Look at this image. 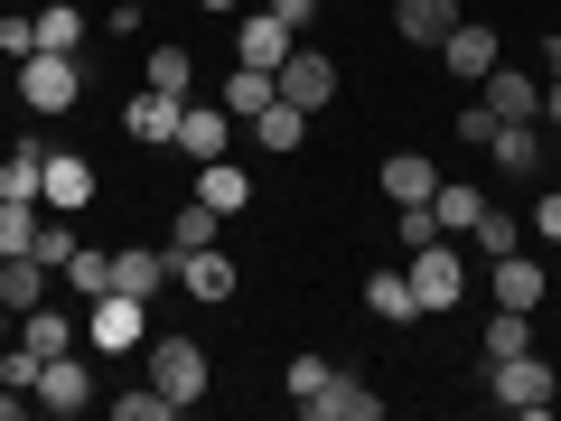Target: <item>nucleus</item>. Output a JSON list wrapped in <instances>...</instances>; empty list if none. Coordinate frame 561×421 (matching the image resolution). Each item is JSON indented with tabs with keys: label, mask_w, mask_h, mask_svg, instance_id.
<instances>
[{
	"label": "nucleus",
	"mask_w": 561,
	"mask_h": 421,
	"mask_svg": "<svg viewBox=\"0 0 561 421\" xmlns=\"http://www.w3.org/2000/svg\"><path fill=\"white\" fill-rule=\"evenodd\" d=\"M300 412H309V421H383V394H375L365 375H346V365H337V375H328Z\"/></svg>",
	"instance_id": "obj_11"
},
{
	"label": "nucleus",
	"mask_w": 561,
	"mask_h": 421,
	"mask_svg": "<svg viewBox=\"0 0 561 421\" xmlns=\"http://www.w3.org/2000/svg\"><path fill=\"white\" fill-rule=\"evenodd\" d=\"M431 187H440V169L421 160V150H393V160H383V197L393 206H431Z\"/></svg>",
	"instance_id": "obj_26"
},
{
	"label": "nucleus",
	"mask_w": 561,
	"mask_h": 421,
	"mask_svg": "<svg viewBox=\"0 0 561 421\" xmlns=\"http://www.w3.org/2000/svg\"><path fill=\"white\" fill-rule=\"evenodd\" d=\"M280 103H300V113L319 122L328 103H337V57H328V47H290V57H280Z\"/></svg>",
	"instance_id": "obj_6"
},
{
	"label": "nucleus",
	"mask_w": 561,
	"mask_h": 421,
	"mask_svg": "<svg viewBox=\"0 0 561 421\" xmlns=\"http://www.w3.org/2000/svg\"><path fill=\"white\" fill-rule=\"evenodd\" d=\"M412 300H421V319H440V309H459L468 300V262H459V235H440V243H421L412 262Z\"/></svg>",
	"instance_id": "obj_1"
},
{
	"label": "nucleus",
	"mask_w": 561,
	"mask_h": 421,
	"mask_svg": "<svg viewBox=\"0 0 561 421\" xmlns=\"http://www.w3.org/2000/svg\"><path fill=\"white\" fill-rule=\"evenodd\" d=\"M496 57H505V47H496V29H486V20H459V29L440 38V66H449L459 84H486V76H496Z\"/></svg>",
	"instance_id": "obj_12"
},
{
	"label": "nucleus",
	"mask_w": 561,
	"mask_h": 421,
	"mask_svg": "<svg viewBox=\"0 0 561 421\" xmlns=\"http://www.w3.org/2000/svg\"><path fill=\"white\" fill-rule=\"evenodd\" d=\"M197 10H243V0H197Z\"/></svg>",
	"instance_id": "obj_46"
},
{
	"label": "nucleus",
	"mask_w": 561,
	"mask_h": 421,
	"mask_svg": "<svg viewBox=\"0 0 561 421\" xmlns=\"http://www.w3.org/2000/svg\"><path fill=\"white\" fill-rule=\"evenodd\" d=\"M552 179H561V132H552Z\"/></svg>",
	"instance_id": "obj_47"
},
{
	"label": "nucleus",
	"mask_w": 561,
	"mask_h": 421,
	"mask_svg": "<svg viewBox=\"0 0 561 421\" xmlns=\"http://www.w3.org/2000/svg\"><path fill=\"white\" fill-rule=\"evenodd\" d=\"M328 375H337L328 356H290V365H280V394H290V402H309V394H319Z\"/></svg>",
	"instance_id": "obj_36"
},
{
	"label": "nucleus",
	"mask_w": 561,
	"mask_h": 421,
	"mask_svg": "<svg viewBox=\"0 0 561 421\" xmlns=\"http://www.w3.org/2000/svg\"><path fill=\"white\" fill-rule=\"evenodd\" d=\"M76 94H84V57H47V47L20 57V103L28 113H76Z\"/></svg>",
	"instance_id": "obj_5"
},
{
	"label": "nucleus",
	"mask_w": 561,
	"mask_h": 421,
	"mask_svg": "<svg viewBox=\"0 0 561 421\" xmlns=\"http://www.w3.org/2000/svg\"><path fill=\"white\" fill-rule=\"evenodd\" d=\"M262 10H280L290 29H319V0H262Z\"/></svg>",
	"instance_id": "obj_42"
},
{
	"label": "nucleus",
	"mask_w": 561,
	"mask_h": 421,
	"mask_svg": "<svg viewBox=\"0 0 561 421\" xmlns=\"http://www.w3.org/2000/svg\"><path fill=\"white\" fill-rule=\"evenodd\" d=\"M243 132H253L262 150H272V160H290V150H300V140H309V113H300V103H272V113H253V122H243Z\"/></svg>",
	"instance_id": "obj_27"
},
{
	"label": "nucleus",
	"mask_w": 561,
	"mask_h": 421,
	"mask_svg": "<svg viewBox=\"0 0 561 421\" xmlns=\"http://www.w3.org/2000/svg\"><path fill=\"white\" fill-rule=\"evenodd\" d=\"M486 394H496V412H552V394H561V375L524 346V356H496L486 365Z\"/></svg>",
	"instance_id": "obj_4"
},
{
	"label": "nucleus",
	"mask_w": 561,
	"mask_h": 421,
	"mask_svg": "<svg viewBox=\"0 0 561 421\" xmlns=\"http://www.w3.org/2000/svg\"><path fill=\"white\" fill-rule=\"evenodd\" d=\"M28 29H38L47 57H84V10H76V0H38V10H28Z\"/></svg>",
	"instance_id": "obj_22"
},
{
	"label": "nucleus",
	"mask_w": 561,
	"mask_h": 421,
	"mask_svg": "<svg viewBox=\"0 0 561 421\" xmlns=\"http://www.w3.org/2000/svg\"><path fill=\"white\" fill-rule=\"evenodd\" d=\"M478 103H486L496 122H542V76H524V66L496 57V76L478 84Z\"/></svg>",
	"instance_id": "obj_13"
},
{
	"label": "nucleus",
	"mask_w": 561,
	"mask_h": 421,
	"mask_svg": "<svg viewBox=\"0 0 561 421\" xmlns=\"http://www.w3.org/2000/svg\"><path fill=\"white\" fill-rule=\"evenodd\" d=\"M20 412H38V402H28V384H0V421H20Z\"/></svg>",
	"instance_id": "obj_43"
},
{
	"label": "nucleus",
	"mask_w": 561,
	"mask_h": 421,
	"mask_svg": "<svg viewBox=\"0 0 561 421\" xmlns=\"http://www.w3.org/2000/svg\"><path fill=\"white\" fill-rule=\"evenodd\" d=\"M84 338V319H66L57 300H38V309H20V346H38V356H66V346Z\"/></svg>",
	"instance_id": "obj_23"
},
{
	"label": "nucleus",
	"mask_w": 561,
	"mask_h": 421,
	"mask_svg": "<svg viewBox=\"0 0 561 421\" xmlns=\"http://www.w3.org/2000/svg\"><path fill=\"white\" fill-rule=\"evenodd\" d=\"M290 47H300V29L280 20V10H253V20L234 29V66H272V76H280V57H290Z\"/></svg>",
	"instance_id": "obj_15"
},
{
	"label": "nucleus",
	"mask_w": 561,
	"mask_h": 421,
	"mask_svg": "<svg viewBox=\"0 0 561 421\" xmlns=\"http://www.w3.org/2000/svg\"><path fill=\"white\" fill-rule=\"evenodd\" d=\"M84 346H103V356L150 346V300H140V291H103V300H84Z\"/></svg>",
	"instance_id": "obj_2"
},
{
	"label": "nucleus",
	"mask_w": 561,
	"mask_h": 421,
	"mask_svg": "<svg viewBox=\"0 0 561 421\" xmlns=\"http://www.w3.org/2000/svg\"><path fill=\"white\" fill-rule=\"evenodd\" d=\"M216 103L234 122H253V113H272V103H280V76H272V66H234V76L216 84Z\"/></svg>",
	"instance_id": "obj_21"
},
{
	"label": "nucleus",
	"mask_w": 561,
	"mask_h": 421,
	"mask_svg": "<svg viewBox=\"0 0 561 421\" xmlns=\"http://www.w3.org/2000/svg\"><path fill=\"white\" fill-rule=\"evenodd\" d=\"M486 206H496V197H486L478 179H440V187H431V216H440V235H478Z\"/></svg>",
	"instance_id": "obj_20"
},
{
	"label": "nucleus",
	"mask_w": 561,
	"mask_h": 421,
	"mask_svg": "<svg viewBox=\"0 0 561 421\" xmlns=\"http://www.w3.org/2000/svg\"><path fill=\"white\" fill-rule=\"evenodd\" d=\"M542 76H561V29H552V38H542Z\"/></svg>",
	"instance_id": "obj_45"
},
{
	"label": "nucleus",
	"mask_w": 561,
	"mask_h": 421,
	"mask_svg": "<svg viewBox=\"0 0 561 421\" xmlns=\"http://www.w3.org/2000/svg\"><path fill=\"white\" fill-rule=\"evenodd\" d=\"M179 291L197 309H225V300H234V262H225L216 243H197V253H179Z\"/></svg>",
	"instance_id": "obj_17"
},
{
	"label": "nucleus",
	"mask_w": 561,
	"mask_h": 421,
	"mask_svg": "<svg viewBox=\"0 0 561 421\" xmlns=\"http://www.w3.org/2000/svg\"><path fill=\"white\" fill-rule=\"evenodd\" d=\"M534 235H542V243H561V187H542V206H534Z\"/></svg>",
	"instance_id": "obj_40"
},
{
	"label": "nucleus",
	"mask_w": 561,
	"mask_h": 421,
	"mask_svg": "<svg viewBox=\"0 0 561 421\" xmlns=\"http://www.w3.org/2000/svg\"><path fill=\"white\" fill-rule=\"evenodd\" d=\"M57 281H66V291H76V300H103V291H113V243H76Z\"/></svg>",
	"instance_id": "obj_28"
},
{
	"label": "nucleus",
	"mask_w": 561,
	"mask_h": 421,
	"mask_svg": "<svg viewBox=\"0 0 561 421\" xmlns=\"http://www.w3.org/2000/svg\"><path fill=\"white\" fill-rule=\"evenodd\" d=\"M28 47H38V29H28V20H0V57H28Z\"/></svg>",
	"instance_id": "obj_41"
},
{
	"label": "nucleus",
	"mask_w": 561,
	"mask_h": 421,
	"mask_svg": "<svg viewBox=\"0 0 561 421\" xmlns=\"http://www.w3.org/2000/svg\"><path fill=\"white\" fill-rule=\"evenodd\" d=\"M28 253H38L47 272H66V253H76V235H66V216H47V225H38V243H28Z\"/></svg>",
	"instance_id": "obj_38"
},
{
	"label": "nucleus",
	"mask_w": 561,
	"mask_h": 421,
	"mask_svg": "<svg viewBox=\"0 0 561 421\" xmlns=\"http://www.w3.org/2000/svg\"><path fill=\"white\" fill-rule=\"evenodd\" d=\"M365 309H375V319H421V300H412V272H365Z\"/></svg>",
	"instance_id": "obj_30"
},
{
	"label": "nucleus",
	"mask_w": 561,
	"mask_h": 421,
	"mask_svg": "<svg viewBox=\"0 0 561 421\" xmlns=\"http://www.w3.org/2000/svg\"><path fill=\"white\" fill-rule=\"evenodd\" d=\"M113 421H179V402H169V394H160V384L140 375V384H131V394H113Z\"/></svg>",
	"instance_id": "obj_34"
},
{
	"label": "nucleus",
	"mask_w": 561,
	"mask_h": 421,
	"mask_svg": "<svg viewBox=\"0 0 561 421\" xmlns=\"http://www.w3.org/2000/svg\"><path fill=\"white\" fill-rule=\"evenodd\" d=\"M468 243H486V262H496V253H515V243H524L515 206H486V216H478V235H468Z\"/></svg>",
	"instance_id": "obj_35"
},
{
	"label": "nucleus",
	"mask_w": 561,
	"mask_h": 421,
	"mask_svg": "<svg viewBox=\"0 0 561 421\" xmlns=\"http://www.w3.org/2000/svg\"><path fill=\"white\" fill-rule=\"evenodd\" d=\"M197 197L216 206V216H243V206H253V179L225 169V160H197Z\"/></svg>",
	"instance_id": "obj_29"
},
{
	"label": "nucleus",
	"mask_w": 561,
	"mask_h": 421,
	"mask_svg": "<svg viewBox=\"0 0 561 421\" xmlns=\"http://www.w3.org/2000/svg\"><path fill=\"white\" fill-rule=\"evenodd\" d=\"M225 140H234V113H225V103H187L179 113V150L187 160H225Z\"/></svg>",
	"instance_id": "obj_19"
},
{
	"label": "nucleus",
	"mask_w": 561,
	"mask_h": 421,
	"mask_svg": "<svg viewBox=\"0 0 561 421\" xmlns=\"http://www.w3.org/2000/svg\"><path fill=\"white\" fill-rule=\"evenodd\" d=\"M459 140H468V150H486V140H496V113H486V103H468V113H459Z\"/></svg>",
	"instance_id": "obj_39"
},
{
	"label": "nucleus",
	"mask_w": 561,
	"mask_h": 421,
	"mask_svg": "<svg viewBox=\"0 0 561 421\" xmlns=\"http://www.w3.org/2000/svg\"><path fill=\"white\" fill-rule=\"evenodd\" d=\"M140 84H160V94H197V57H187V47L179 38H160V47H150V57H140Z\"/></svg>",
	"instance_id": "obj_25"
},
{
	"label": "nucleus",
	"mask_w": 561,
	"mask_h": 421,
	"mask_svg": "<svg viewBox=\"0 0 561 421\" xmlns=\"http://www.w3.org/2000/svg\"><path fill=\"white\" fill-rule=\"evenodd\" d=\"M486 160H496L505 179H542V169H552V132H542V122H496Z\"/></svg>",
	"instance_id": "obj_9"
},
{
	"label": "nucleus",
	"mask_w": 561,
	"mask_h": 421,
	"mask_svg": "<svg viewBox=\"0 0 561 421\" xmlns=\"http://www.w3.org/2000/svg\"><path fill=\"white\" fill-rule=\"evenodd\" d=\"M38 187H47V140H10V160H0V197H28V206H47Z\"/></svg>",
	"instance_id": "obj_24"
},
{
	"label": "nucleus",
	"mask_w": 561,
	"mask_h": 421,
	"mask_svg": "<svg viewBox=\"0 0 561 421\" xmlns=\"http://www.w3.org/2000/svg\"><path fill=\"white\" fill-rule=\"evenodd\" d=\"M216 225H225L216 206H206V197H187V206H179V225H169V253H197V243H216Z\"/></svg>",
	"instance_id": "obj_33"
},
{
	"label": "nucleus",
	"mask_w": 561,
	"mask_h": 421,
	"mask_svg": "<svg viewBox=\"0 0 561 421\" xmlns=\"http://www.w3.org/2000/svg\"><path fill=\"white\" fill-rule=\"evenodd\" d=\"M524 346H534V309H496V319H486V365L524 356Z\"/></svg>",
	"instance_id": "obj_32"
},
{
	"label": "nucleus",
	"mask_w": 561,
	"mask_h": 421,
	"mask_svg": "<svg viewBox=\"0 0 561 421\" xmlns=\"http://www.w3.org/2000/svg\"><path fill=\"white\" fill-rule=\"evenodd\" d=\"M47 216H84L94 206V160H76V150H47Z\"/></svg>",
	"instance_id": "obj_16"
},
{
	"label": "nucleus",
	"mask_w": 561,
	"mask_h": 421,
	"mask_svg": "<svg viewBox=\"0 0 561 421\" xmlns=\"http://www.w3.org/2000/svg\"><path fill=\"white\" fill-rule=\"evenodd\" d=\"M38 225H47V206H28V197H0V253H28V243H38Z\"/></svg>",
	"instance_id": "obj_31"
},
{
	"label": "nucleus",
	"mask_w": 561,
	"mask_h": 421,
	"mask_svg": "<svg viewBox=\"0 0 561 421\" xmlns=\"http://www.w3.org/2000/svg\"><path fill=\"white\" fill-rule=\"evenodd\" d=\"M169 281H179V253H169V243H113V291H140V300H160Z\"/></svg>",
	"instance_id": "obj_10"
},
{
	"label": "nucleus",
	"mask_w": 561,
	"mask_h": 421,
	"mask_svg": "<svg viewBox=\"0 0 561 421\" xmlns=\"http://www.w3.org/2000/svg\"><path fill=\"white\" fill-rule=\"evenodd\" d=\"M459 20H468L459 0H393V38H402V47H440Z\"/></svg>",
	"instance_id": "obj_18"
},
{
	"label": "nucleus",
	"mask_w": 561,
	"mask_h": 421,
	"mask_svg": "<svg viewBox=\"0 0 561 421\" xmlns=\"http://www.w3.org/2000/svg\"><path fill=\"white\" fill-rule=\"evenodd\" d=\"M28 402H38L47 421H76V412H94V375H84L76 356H47L38 384H28Z\"/></svg>",
	"instance_id": "obj_7"
},
{
	"label": "nucleus",
	"mask_w": 561,
	"mask_h": 421,
	"mask_svg": "<svg viewBox=\"0 0 561 421\" xmlns=\"http://www.w3.org/2000/svg\"><path fill=\"white\" fill-rule=\"evenodd\" d=\"M486 291H496V309H542L552 300V272L515 243V253H496V281H486Z\"/></svg>",
	"instance_id": "obj_14"
},
{
	"label": "nucleus",
	"mask_w": 561,
	"mask_h": 421,
	"mask_svg": "<svg viewBox=\"0 0 561 421\" xmlns=\"http://www.w3.org/2000/svg\"><path fill=\"white\" fill-rule=\"evenodd\" d=\"M140 356H150V384H160L179 412H197V402H206V338H150Z\"/></svg>",
	"instance_id": "obj_3"
},
{
	"label": "nucleus",
	"mask_w": 561,
	"mask_h": 421,
	"mask_svg": "<svg viewBox=\"0 0 561 421\" xmlns=\"http://www.w3.org/2000/svg\"><path fill=\"white\" fill-rule=\"evenodd\" d=\"M542 132H561V76H542Z\"/></svg>",
	"instance_id": "obj_44"
},
{
	"label": "nucleus",
	"mask_w": 561,
	"mask_h": 421,
	"mask_svg": "<svg viewBox=\"0 0 561 421\" xmlns=\"http://www.w3.org/2000/svg\"><path fill=\"white\" fill-rule=\"evenodd\" d=\"M393 243H402V253H421V243H440V216H431V206H402V216H393Z\"/></svg>",
	"instance_id": "obj_37"
},
{
	"label": "nucleus",
	"mask_w": 561,
	"mask_h": 421,
	"mask_svg": "<svg viewBox=\"0 0 561 421\" xmlns=\"http://www.w3.org/2000/svg\"><path fill=\"white\" fill-rule=\"evenodd\" d=\"M179 113H187L179 94H160V84H140V94L122 103V132H131L140 150H179Z\"/></svg>",
	"instance_id": "obj_8"
}]
</instances>
